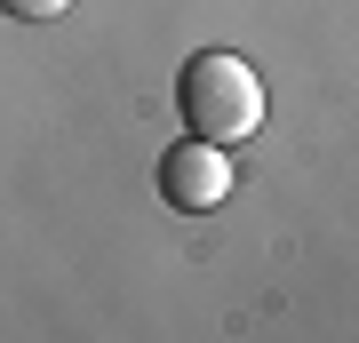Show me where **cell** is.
Instances as JSON below:
<instances>
[{"mask_svg":"<svg viewBox=\"0 0 359 343\" xmlns=\"http://www.w3.org/2000/svg\"><path fill=\"white\" fill-rule=\"evenodd\" d=\"M160 191H168V208H184V216L224 208V200H231V152L208 144V136L168 144V152H160Z\"/></svg>","mask_w":359,"mask_h":343,"instance_id":"obj_2","label":"cell"},{"mask_svg":"<svg viewBox=\"0 0 359 343\" xmlns=\"http://www.w3.org/2000/svg\"><path fill=\"white\" fill-rule=\"evenodd\" d=\"M0 8H8L16 25H48V16H65L72 0H0Z\"/></svg>","mask_w":359,"mask_h":343,"instance_id":"obj_3","label":"cell"},{"mask_svg":"<svg viewBox=\"0 0 359 343\" xmlns=\"http://www.w3.org/2000/svg\"><path fill=\"white\" fill-rule=\"evenodd\" d=\"M176 112H184V128L208 136V144L256 136V128H264V80H256V64H248L240 48H200V56H184V72H176Z\"/></svg>","mask_w":359,"mask_h":343,"instance_id":"obj_1","label":"cell"}]
</instances>
